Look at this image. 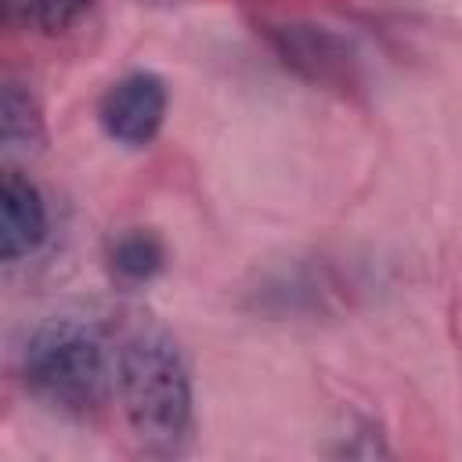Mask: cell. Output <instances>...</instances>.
Instances as JSON below:
<instances>
[{
  "instance_id": "3957f363",
  "label": "cell",
  "mask_w": 462,
  "mask_h": 462,
  "mask_svg": "<svg viewBox=\"0 0 462 462\" xmlns=\"http://www.w3.org/2000/svg\"><path fill=\"white\" fill-rule=\"evenodd\" d=\"M267 43L278 61L300 79L325 90L361 87V58L346 36L318 22H274L267 25Z\"/></svg>"
},
{
  "instance_id": "30bf717a",
  "label": "cell",
  "mask_w": 462,
  "mask_h": 462,
  "mask_svg": "<svg viewBox=\"0 0 462 462\" xmlns=\"http://www.w3.org/2000/svg\"><path fill=\"white\" fill-rule=\"evenodd\" d=\"M141 4H148V7H170V4H180V0H141Z\"/></svg>"
},
{
  "instance_id": "52a82bcc",
  "label": "cell",
  "mask_w": 462,
  "mask_h": 462,
  "mask_svg": "<svg viewBox=\"0 0 462 462\" xmlns=\"http://www.w3.org/2000/svg\"><path fill=\"white\" fill-rule=\"evenodd\" d=\"M108 271L123 285H148L166 267V242L152 227H126L108 242Z\"/></svg>"
},
{
  "instance_id": "6da1fadb",
  "label": "cell",
  "mask_w": 462,
  "mask_h": 462,
  "mask_svg": "<svg viewBox=\"0 0 462 462\" xmlns=\"http://www.w3.org/2000/svg\"><path fill=\"white\" fill-rule=\"evenodd\" d=\"M126 426L144 455L177 458L195 440L191 365L162 325H137L116 350V379Z\"/></svg>"
},
{
  "instance_id": "5b68a950",
  "label": "cell",
  "mask_w": 462,
  "mask_h": 462,
  "mask_svg": "<svg viewBox=\"0 0 462 462\" xmlns=\"http://www.w3.org/2000/svg\"><path fill=\"white\" fill-rule=\"evenodd\" d=\"M47 199L18 170L0 166V263L32 256L47 238Z\"/></svg>"
},
{
  "instance_id": "277c9868",
  "label": "cell",
  "mask_w": 462,
  "mask_h": 462,
  "mask_svg": "<svg viewBox=\"0 0 462 462\" xmlns=\"http://www.w3.org/2000/svg\"><path fill=\"white\" fill-rule=\"evenodd\" d=\"M166 108H170L166 79L159 72L137 69V72L119 76L101 94L97 123L108 141L123 148H148L166 123Z\"/></svg>"
},
{
  "instance_id": "7a4b0ae2",
  "label": "cell",
  "mask_w": 462,
  "mask_h": 462,
  "mask_svg": "<svg viewBox=\"0 0 462 462\" xmlns=\"http://www.w3.org/2000/svg\"><path fill=\"white\" fill-rule=\"evenodd\" d=\"M25 390L69 419H90L112 393L116 354L90 318L58 314L40 321L18 357Z\"/></svg>"
},
{
  "instance_id": "8992f818",
  "label": "cell",
  "mask_w": 462,
  "mask_h": 462,
  "mask_svg": "<svg viewBox=\"0 0 462 462\" xmlns=\"http://www.w3.org/2000/svg\"><path fill=\"white\" fill-rule=\"evenodd\" d=\"M47 141L40 97L14 76H0V159L29 155Z\"/></svg>"
},
{
  "instance_id": "9c48e42d",
  "label": "cell",
  "mask_w": 462,
  "mask_h": 462,
  "mask_svg": "<svg viewBox=\"0 0 462 462\" xmlns=\"http://www.w3.org/2000/svg\"><path fill=\"white\" fill-rule=\"evenodd\" d=\"M22 22H29L25 0H0V32H11V29H18Z\"/></svg>"
},
{
  "instance_id": "ba28073f",
  "label": "cell",
  "mask_w": 462,
  "mask_h": 462,
  "mask_svg": "<svg viewBox=\"0 0 462 462\" xmlns=\"http://www.w3.org/2000/svg\"><path fill=\"white\" fill-rule=\"evenodd\" d=\"M94 7H97V0H25L29 22L47 36L72 32L83 18H90Z\"/></svg>"
}]
</instances>
